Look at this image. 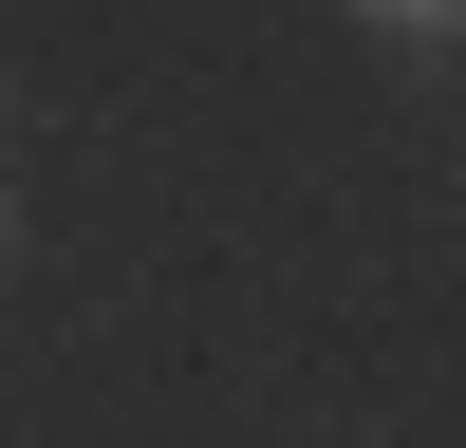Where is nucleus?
Instances as JSON below:
<instances>
[{"mask_svg":"<svg viewBox=\"0 0 466 448\" xmlns=\"http://www.w3.org/2000/svg\"><path fill=\"white\" fill-rule=\"evenodd\" d=\"M355 19H392V37H448V19H466V0H355Z\"/></svg>","mask_w":466,"mask_h":448,"instance_id":"1","label":"nucleus"}]
</instances>
